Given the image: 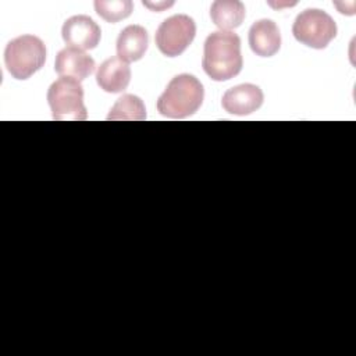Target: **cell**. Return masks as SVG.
Listing matches in <instances>:
<instances>
[{
    "instance_id": "cell-7",
    "label": "cell",
    "mask_w": 356,
    "mask_h": 356,
    "mask_svg": "<svg viewBox=\"0 0 356 356\" xmlns=\"http://www.w3.org/2000/svg\"><path fill=\"white\" fill-rule=\"evenodd\" d=\"M61 36L70 47L90 50L99 44L102 31L89 15H74L63 24Z\"/></svg>"
},
{
    "instance_id": "cell-10",
    "label": "cell",
    "mask_w": 356,
    "mask_h": 356,
    "mask_svg": "<svg viewBox=\"0 0 356 356\" xmlns=\"http://www.w3.org/2000/svg\"><path fill=\"white\" fill-rule=\"evenodd\" d=\"M249 46L256 56H274L281 47V33L277 24L267 18L256 21L249 29Z\"/></svg>"
},
{
    "instance_id": "cell-16",
    "label": "cell",
    "mask_w": 356,
    "mask_h": 356,
    "mask_svg": "<svg viewBox=\"0 0 356 356\" xmlns=\"http://www.w3.org/2000/svg\"><path fill=\"white\" fill-rule=\"evenodd\" d=\"M143 6H147L149 8L159 11V10H160V7H168V6H172V3H157L156 6H150V4H147V3H145V1H143Z\"/></svg>"
},
{
    "instance_id": "cell-6",
    "label": "cell",
    "mask_w": 356,
    "mask_h": 356,
    "mask_svg": "<svg viewBox=\"0 0 356 356\" xmlns=\"http://www.w3.org/2000/svg\"><path fill=\"white\" fill-rule=\"evenodd\" d=\"M196 24L186 14H177L164 19L156 31V46L167 57L182 54L193 42Z\"/></svg>"
},
{
    "instance_id": "cell-15",
    "label": "cell",
    "mask_w": 356,
    "mask_h": 356,
    "mask_svg": "<svg viewBox=\"0 0 356 356\" xmlns=\"http://www.w3.org/2000/svg\"><path fill=\"white\" fill-rule=\"evenodd\" d=\"M95 10L104 21L115 24L131 15L134 4L131 0H96Z\"/></svg>"
},
{
    "instance_id": "cell-3",
    "label": "cell",
    "mask_w": 356,
    "mask_h": 356,
    "mask_svg": "<svg viewBox=\"0 0 356 356\" xmlns=\"http://www.w3.org/2000/svg\"><path fill=\"white\" fill-rule=\"evenodd\" d=\"M46 61V46L35 35H21L11 39L4 50V63L8 74L15 79H28Z\"/></svg>"
},
{
    "instance_id": "cell-11",
    "label": "cell",
    "mask_w": 356,
    "mask_h": 356,
    "mask_svg": "<svg viewBox=\"0 0 356 356\" xmlns=\"http://www.w3.org/2000/svg\"><path fill=\"white\" fill-rule=\"evenodd\" d=\"M131 81L129 64L120 57H110L103 61L96 72V82L107 93H120L127 89Z\"/></svg>"
},
{
    "instance_id": "cell-5",
    "label": "cell",
    "mask_w": 356,
    "mask_h": 356,
    "mask_svg": "<svg viewBox=\"0 0 356 356\" xmlns=\"http://www.w3.org/2000/svg\"><path fill=\"white\" fill-rule=\"evenodd\" d=\"M292 33L302 44L320 50L325 49L337 36V24L325 11L306 8L295 18Z\"/></svg>"
},
{
    "instance_id": "cell-13",
    "label": "cell",
    "mask_w": 356,
    "mask_h": 356,
    "mask_svg": "<svg viewBox=\"0 0 356 356\" xmlns=\"http://www.w3.org/2000/svg\"><path fill=\"white\" fill-rule=\"evenodd\" d=\"M245 6L238 0H217L210 7V18L220 31L238 28L245 19Z\"/></svg>"
},
{
    "instance_id": "cell-4",
    "label": "cell",
    "mask_w": 356,
    "mask_h": 356,
    "mask_svg": "<svg viewBox=\"0 0 356 356\" xmlns=\"http://www.w3.org/2000/svg\"><path fill=\"white\" fill-rule=\"evenodd\" d=\"M47 103L53 118L57 121H83L88 118L83 103V88L76 79L60 76L54 81L47 90Z\"/></svg>"
},
{
    "instance_id": "cell-1",
    "label": "cell",
    "mask_w": 356,
    "mask_h": 356,
    "mask_svg": "<svg viewBox=\"0 0 356 356\" xmlns=\"http://www.w3.org/2000/svg\"><path fill=\"white\" fill-rule=\"evenodd\" d=\"M243 65L241 53V39L229 31L211 32L203 47V71L217 82L236 76Z\"/></svg>"
},
{
    "instance_id": "cell-2",
    "label": "cell",
    "mask_w": 356,
    "mask_h": 356,
    "mask_svg": "<svg viewBox=\"0 0 356 356\" xmlns=\"http://www.w3.org/2000/svg\"><path fill=\"white\" fill-rule=\"evenodd\" d=\"M203 97L204 89L200 81L192 74H179L168 82L157 99V111L167 118H186L200 108Z\"/></svg>"
},
{
    "instance_id": "cell-9",
    "label": "cell",
    "mask_w": 356,
    "mask_h": 356,
    "mask_svg": "<svg viewBox=\"0 0 356 356\" xmlns=\"http://www.w3.org/2000/svg\"><path fill=\"white\" fill-rule=\"evenodd\" d=\"M54 70L60 76L72 78L81 82L95 71V60L83 50L68 46L57 53Z\"/></svg>"
},
{
    "instance_id": "cell-12",
    "label": "cell",
    "mask_w": 356,
    "mask_h": 356,
    "mask_svg": "<svg viewBox=\"0 0 356 356\" xmlns=\"http://www.w3.org/2000/svg\"><path fill=\"white\" fill-rule=\"evenodd\" d=\"M147 46V31L142 25H128L117 38V57L125 63L138 61L145 56Z\"/></svg>"
},
{
    "instance_id": "cell-8",
    "label": "cell",
    "mask_w": 356,
    "mask_h": 356,
    "mask_svg": "<svg viewBox=\"0 0 356 356\" xmlns=\"http://www.w3.org/2000/svg\"><path fill=\"white\" fill-rule=\"evenodd\" d=\"M263 90L253 83H241L228 89L222 95V108L235 115H248L263 104Z\"/></svg>"
},
{
    "instance_id": "cell-14",
    "label": "cell",
    "mask_w": 356,
    "mask_h": 356,
    "mask_svg": "<svg viewBox=\"0 0 356 356\" xmlns=\"http://www.w3.org/2000/svg\"><path fill=\"white\" fill-rule=\"evenodd\" d=\"M108 121H143L146 120V108L140 97L135 95H122L111 107Z\"/></svg>"
}]
</instances>
